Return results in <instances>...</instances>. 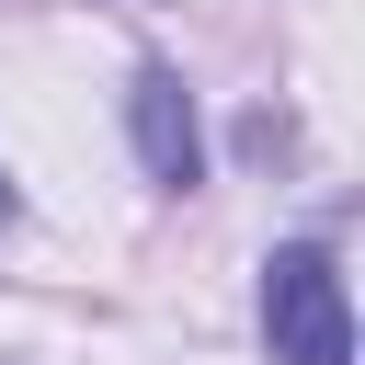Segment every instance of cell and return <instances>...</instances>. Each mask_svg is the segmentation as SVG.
<instances>
[{
  "label": "cell",
  "instance_id": "1",
  "mask_svg": "<svg viewBox=\"0 0 365 365\" xmlns=\"http://www.w3.org/2000/svg\"><path fill=\"white\" fill-rule=\"evenodd\" d=\"M262 342H274V365H354V297L319 240L262 251Z\"/></svg>",
  "mask_w": 365,
  "mask_h": 365
},
{
  "label": "cell",
  "instance_id": "2",
  "mask_svg": "<svg viewBox=\"0 0 365 365\" xmlns=\"http://www.w3.org/2000/svg\"><path fill=\"white\" fill-rule=\"evenodd\" d=\"M125 137H137V171L160 182V194H194L205 182V125H194V91H182V68H137L125 80Z\"/></svg>",
  "mask_w": 365,
  "mask_h": 365
},
{
  "label": "cell",
  "instance_id": "3",
  "mask_svg": "<svg viewBox=\"0 0 365 365\" xmlns=\"http://www.w3.org/2000/svg\"><path fill=\"white\" fill-rule=\"evenodd\" d=\"M0 217H11V171H0Z\"/></svg>",
  "mask_w": 365,
  "mask_h": 365
}]
</instances>
